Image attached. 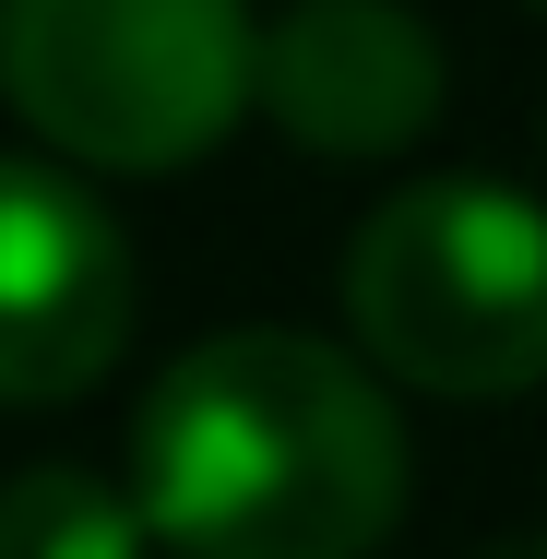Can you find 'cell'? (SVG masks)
Here are the masks:
<instances>
[{
    "mask_svg": "<svg viewBox=\"0 0 547 559\" xmlns=\"http://www.w3.org/2000/svg\"><path fill=\"white\" fill-rule=\"evenodd\" d=\"M131 500L179 559H369L405 512V429L345 345L238 322L131 405Z\"/></svg>",
    "mask_w": 547,
    "mask_h": 559,
    "instance_id": "cell-1",
    "label": "cell"
},
{
    "mask_svg": "<svg viewBox=\"0 0 547 559\" xmlns=\"http://www.w3.org/2000/svg\"><path fill=\"white\" fill-rule=\"evenodd\" d=\"M12 119L96 179H167L262 108V24L238 0H0Z\"/></svg>",
    "mask_w": 547,
    "mask_h": 559,
    "instance_id": "cell-2",
    "label": "cell"
},
{
    "mask_svg": "<svg viewBox=\"0 0 547 559\" xmlns=\"http://www.w3.org/2000/svg\"><path fill=\"white\" fill-rule=\"evenodd\" d=\"M345 322L369 369L417 393H536L547 381V203L500 179H405L345 250Z\"/></svg>",
    "mask_w": 547,
    "mask_h": 559,
    "instance_id": "cell-3",
    "label": "cell"
},
{
    "mask_svg": "<svg viewBox=\"0 0 547 559\" xmlns=\"http://www.w3.org/2000/svg\"><path fill=\"white\" fill-rule=\"evenodd\" d=\"M119 345H131V238L72 167L0 155V405L96 393Z\"/></svg>",
    "mask_w": 547,
    "mask_h": 559,
    "instance_id": "cell-4",
    "label": "cell"
},
{
    "mask_svg": "<svg viewBox=\"0 0 547 559\" xmlns=\"http://www.w3.org/2000/svg\"><path fill=\"white\" fill-rule=\"evenodd\" d=\"M262 119L322 167H381L440 119V36L405 0H298L262 24Z\"/></svg>",
    "mask_w": 547,
    "mask_h": 559,
    "instance_id": "cell-5",
    "label": "cell"
},
{
    "mask_svg": "<svg viewBox=\"0 0 547 559\" xmlns=\"http://www.w3.org/2000/svg\"><path fill=\"white\" fill-rule=\"evenodd\" d=\"M155 524L131 500V476L96 464H24L0 476V559H143Z\"/></svg>",
    "mask_w": 547,
    "mask_h": 559,
    "instance_id": "cell-6",
    "label": "cell"
},
{
    "mask_svg": "<svg viewBox=\"0 0 547 559\" xmlns=\"http://www.w3.org/2000/svg\"><path fill=\"white\" fill-rule=\"evenodd\" d=\"M488 559H547V536H524V548H488Z\"/></svg>",
    "mask_w": 547,
    "mask_h": 559,
    "instance_id": "cell-7",
    "label": "cell"
}]
</instances>
